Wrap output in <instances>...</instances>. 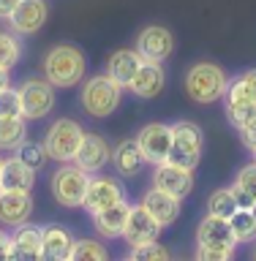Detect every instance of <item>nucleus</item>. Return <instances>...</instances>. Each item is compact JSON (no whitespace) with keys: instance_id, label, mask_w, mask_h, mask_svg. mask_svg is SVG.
Returning <instances> with one entry per match:
<instances>
[{"instance_id":"1","label":"nucleus","mask_w":256,"mask_h":261,"mask_svg":"<svg viewBox=\"0 0 256 261\" xmlns=\"http://www.w3.org/2000/svg\"><path fill=\"white\" fill-rule=\"evenodd\" d=\"M41 71H44V79L52 85L55 90H68L77 87L82 79H85L87 71V57L79 46L74 44H57L44 55V63H41Z\"/></svg>"},{"instance_id":"2","label":"nucleus","mask_w":256,"mask_h":261,"mask_svg":"<svg viewBox=\"0 0 256 261\" xmlns=\"http://www.w3.org/2000/svg\"><path fill=\"white\" fill-rule=\"evenodd\" d=\"M226 85H229V76L224 73V68L218 63H210V60L194 63L185 73V93L196 103L221 101L226 93Z\"/></svg>"},{"instance_id":"3","label":"nucleus","mask_w":256,"mask_h":261,"mask_svg":"<svg viewBox=\"0 0 256 261\" xmlns=\"http://www.w3.org/2000/svg\"><path fill=\"white\" fill-rule=\"evenodd\" d=\"M79 101H82V109L90 117H109L123 101V87L109 73H98V76H90L85 82Z\"/></svg>"},{"instance_id":"4","label":"nucleus","mask_w":256,"mask_h":261,"mask_svg":"<svg viewBox=\"0 0 256 261\" xmlns=\"http://www.w3.org/2000/svg\"><path fill=\"white\" fill-rule=\"evenodd\" d=\"M87 185H90V171L77 166L74 161L60 163V169H57L52 174V179H49V191H52L55 201L60 204V207H68V210L82 207Z\"/></svg>"},{"instance_id":"5","label":"nucleus","mask_w":256,"mask_h":261,"mask_svg":"<svg viewBox=\"0 0 256 261\" xmlns=\"http://www.w3.org/2000/svg\"><path fill=\"white\" fill-rule=\"evenodd\" d=\"M202 150H204V134L202 128L191 120H177L172 125V150H169V163L183 169H196L202 161Z\"/></svg>"},{"instance_id":"6","label":"nucleus","mask_w":256,"mask_h":261,"mask_svg":"<svg viewBox=\"0 0 256 261\" xmlns=\"http://www.w3.org/2000/svg\"><path fill=\"white\" fill-rule=\"evenodd\" d=\"M82 139H85V128L71 117H60L46 128L44 147H46V152H49L52 161L68 163V161L77 158V150H79Z\"/></svg>"},{"instance_id":"7","label":"nucleus","mask_w":256,"mask_h":261,"mask_svg":"<svg viewBox=\"0 0 256 261\" xmlns=\"http://www.w3.org/2000/svg\"><path fill=\"white\" fill-rule=\"evenodd\" d=\"M22 98V117L25 120H41L55 109V87L41 76H30L19 85Z\"/></svg>"},{"instance_id":"8","label":"nucleus","mask_w":256,"mask_h":261,"mask_svg":"<svg viewBox=\"0 0 256 261\" xmlns=\"http://www.w3.org/2000/svg\"><path fill=\"white\" fill-rule=\"evenodd\" d=\"M134 49L147 63H167L175 52V36L164 24H147L136 33Z\"/></svg>"},{"instance_id":"9","label":"nucleus","mask_w":256,"mask_h":261,"mask_svg":"<svg viewBox=\"0 0 256 261\" xmlns=\"http://www.w3.org/2000/svg\"><path fill=\"white\" fill-rule=\"evenodd\" d=\"M224 112L235 128H240L256 117V98L248 90V85L243 82V76L229 79L226 93H224Z\"/></svg>"},{"instance_id":"10","label":"nucleus","mask_w":256,"mask_h":261,"mask_svg":"<svg viewBox=\"0 0 256 261\" xmlns=\"http://www.w3.org/2000/svg\"><path fill=\"white\" fill-rule=\"evenodd\" d=\"M136 144L147 163H153V166L155 163H164L172 150V125H167V122H147L139 130Z\"/></svg>"},{"instance_id":"11","label":"nucleus","mask_w":256,"mask_h":261,"mask_svg":"<svg viewBox=\"0 0 256 261\" xmlns=\"http://www.w3.org/2000/svg\"><path fill=\"white\" fill-rule=\"evenodd\" d=\"M126 199V188L118 177H106V174H98V177H90V185H87V193H85V207L90 215L98 210H106L112 204H118Z\"/></svg>"},{"instance_id":"12","label":"nucleus","mask_w":256,"mask_h":261,"mask_svg":"<svg viewBox=\"0 0 256 261\" xmlns=\"http://www.w3.org/2000/svg\"><path fill=\"white\" fill-rule=\"evenodd\" d=\"M153 188L167 191V193L175 196V199L183 201L185 196L194 191V171H191V169H183V166H175V163H169V161L155 163Z\"/></svg>"},{"instance_id":"13","label":"nucleus","mask_w":256,"mask_h":261,"mask_svg":"<svg viewBox=\"0 0 256 261\" xmlns=\"http://www.w3.org/2000/svg\"><path fill=\"white\" fill-rule=\"evenodd\" d=\"M11 258H19V261L44 258V228L33 226L30 220L16 226L11 234Z\"/></svg>"},{"instance_id":"14","label":"nucleus","mask_w":256,"mask_h":261,"mask_svg":"<svg viewBox=\"0 0 256 261\" xmlns=\"http://www.w3.org/2000/svg\"><path fill=\"white\" fill-rule=\"evenodd\" d=\"M46 16H49L46 0H19V6L14 8L8 24H11V30L16 36H33V33H38L44 28Z\"/></svg>"},{"instance_id":"15","label":"nucleus","mask_w":256,"mask_h":261,"mask_svg":"<svg viewBox=\"0 0 256 261\" xmlns=\"http://www.w3.org/2000/svg\"><path fill=\"white\" fill-rule=\"evenodd\" d=\"M161 228L164 226L158 220H155L142 204H136V207H131V212H128V223H126V231H123V240H126L131 248H134V245H145V242H155L161 234Z\"/></svg>"},{"instance_id":"16","label":"nucleus","mask_w":256,"mask_h":261,"mask_svg":"<svg viewBox=\"0 0 256 261\" xmlns=\"http://www.w3.org/2000/svg\"><path fill=\"white\" fill-rule=\"evenodd\" d=\"M33 196L30 191H0V223L3 226H22L33 218Z\"/></svg>"},{"instance_id":"17","label":"nucleus","mask_w":256,"mask_h":261,"mask_svg":"<svg viewBox=\"0 0 256 261\" xmlns=\"http://www.w3.org/2000/svg\"><path fill=\"white\" fill-rule=\"evenodd\" d=\"M109 161H112V147H109V142H106L104 136H98V134H85V139H82V144H79V150H77V158H74V163H77V166H82L85 171H90V174H96V171H101Z\"/></svg>"},{"instance_id":"18","label":"nucleus","mask_w":256,"mask_h":261,"mask_svg":"<svg viewBox=\"0 0 256 261\" xmlns=\"http://www.w3.org/2000/svg\"><path fill=\"white\" fill-rule=\"evenodd\" d=\"M128 212H131V204L126 199L106 207V210L93 212V226H96L98 237H104V240H123V231H126V223H128Z\"/></svg>"},{"instance_id":"19","label":"nucleus","mask_w":256,"mask_h":261,"mask_svg":"<svg viewBox=\"0 0 256 261\" xmlns=\"http://www.w3.org/2000/svg\"><path fill=\"white\" fill-rule=\"evenodd\" d=\"M142 207L150 212V215L158 220V223L167 228L180 218V199H175L167 191H158V188H147L142 196Z\"/></svg>"},{"instance_id":"20","label":"nucleus","mask_w":256,"mask_h":261,"mask_svg":"<svg viewBox=\"0 0 256 261\" xmlns=\"http://www.w3.org/2000/svg\"><path fill=\"white\" fill-rule=\"evenodd\" d=\"M112 166L120 177H139L142 169L147 166L142 150H139L136 139H123V142L112 150Z\"/></svg>"},{"instance_id":"21","label":"nucleus","mask_w":256,"mask_h":261,"mask_svg":"<svg viewBox=\"0 0 256 261\" xmlns=\"http://www.w3.org/2000/svg\"><path fill=\"white\" fill-rule=\"evenodd\" d=\"M164 85H167V73H164L161 63H142V68L136 71V76L131 79V85L126 90H131L136 98H155L164 90Z\"/></svg>"},{"instance_id":"22","label":"nucleus","mask_w":256,"mask_h":261,"mask_svg":"<svg viewBox=\"0 0 256 261\" xmlns=\"http://www.w3.org/2000/svg\"><path fill=\"white\" fill-rule=\"evenodd\" d=\"M142 63L145 60L136 49H118V52H112L109 60H106V73L126 90L131 85V79L136 76V71L142 68Z\"/></svg>"},{"instance_id":"23","label":"nucleus","mask_w":256,"mask_h":261,"mask_svg":"<svg viewBox=\"0 0 256 261\" xmlns=\"http://www.w3.org/2000/svg\"><path fill=\"white\" fill-rule=\"evenodd\" d=\"M36 182V171H33L25 161L14 158H3L0 166V188L3 191H30Z\"/></svg>"},{"instance_id":"24","label":"nucleus","mask_w":256,"mask_h":261,"mask_svg":"<svg viewBox=\"0 0 256 261\" xmlns=\"http://www.w3.org/2000/svg\"><path fill=\"white\" fill-rule=\"evenodd\" d=\"M74 248V234L60 223H49L44 226V258L52 261H65L71 258Z\"/></svg>"},{"instance_id":"25","label":"nucleus","mask_w":256,"mask_h":261,"mask_svg":"<svg viewBox=\"0 0 256 261\" xmlns=\"http://www.w3.org/2000/svg\"><path fill=\"white\" fill-rule=\"evenodd\" d=\"M196 245H237L226 218L207 215L196 228Z\"/></svg>"},{"instance_id":"26","label":"nucleus","mask_w":256,"mask_h":261,"mask_svg":"<svg viewBox=\"0 0 256 261\" xmlns=\"http://www.w3.org/2000/svg\"><path fill=\"white\" fill-rule=\"evenodd\" d=\"M28 139V122L22 114L16 117H0V150L14 152Z\"/></svg>"},{"instance_id":"27","label":"nucleus","mask_w":256,"mask_h":261,"mask_svg":"<svg viewBox=\"0 0 256 261\" xmlns=\"http://www.w3.org/2000/svg\"><path fill=\"white\" fill-rule=\"evenodd\" d=\"M232 191H235L240 207H253L256 204V161L237 171V177L232 182Z\"/></svg>"},{"instance_id":"28","label":"nucleus","mask_w":256,"mask_h":261,"mask_svg":"<svg viewBox=\"0 0 256 261\" xmlns=\"http://www.w3.org/2000/svg\"><path fill=\"white\" fill-rule=\"evenodd\" d=\"M237 196L232 188H218V191H213L210 193V199H207V215H216V218H232L235 212H237Z\"/></svg>"},{"instance_id":"29","label":"nucleus","mask_w":256,"mask_h":261,"mask_svg":"<svg viewBox=\"0 0 256 261\" xmlns=\"http://www.w3.org/2000/svg\"><path fill=\"white\" fill-rule=\"evenodd\" d=\"M229 226H232V234L237 242H253L256 240V218L251 207H237V212L229 218Z\"/></svg>"},{"instance_id":"30","label":"nucleus","mask_w":256,"mask_h":261,"mask_svg":"<svg viewBox=\"0 0 256 261\" xmlns=\"http://www.w3.org/2000/svg\"><path fill=\"white\" fill-rule=\"evenodd\" d=\"M22 57V44L14 30H0V68L11 71Z\"/></svg>"},{"instance_id":"31","label":"nucleus","mask_w":256,"mask_h":261,"mask_svg":"<svg viewBox=\"0 0 256 261\" xmlns=\"http://www.w3.org/2000/svg\"><path fill=\"white\" fill-rule=\"evenodd\" d=\"M14 152H16V158L25 161L33 171L44 169V166H46V161H49V152H46L44 142H30V139H25V142L16 147Z\"/></svg>"},{"instance_id":"32","label":"nucleus","mask_w":256,"mask_h":261,"mask_svg":"<svg viewBox=\"0 0 256 261\" xmlns=\"http://www.w3.org/2000/svg\"><path fill=\"white\" fill-rule=\"evenodd\" d=\"M109 250L98 240H74L71 248V261H106Z\"/></svg>"},{"instance_id":"33","label":"nucleus","mask_w":256,"mask_h":261,"mask_svg":"<svg viewBox=\"0 0 256 261\" xmlns=\"http://www.w3.org/2000/svg\"><path fill=\"white\" fill-rule=\"evenodd\" d=\"M134 261H167L172 258V250L164 248V245L155 240V242H145V245H134L128 253Z\"/></svg>"},{"instance_id":"34","label":"nucleus","mask_w":256,"mask_h":261,"mask_svg":"<svg viewBox=\"0 0 256 261\" xmlns=\"http://www.w3.org/2000/svg\"><path fill=\"white\" fill-rule=\"evenodd\" d=\"M237 245H196V258L199 261H229L235 256Z\"/></svg>"},{"instance_id":"35","label":"nucleus","mask_w":256,"mask_h":261,"mask_svg":"<svg viewBox=\"0 0 256 261\" xmlns=\"http://www.w3.org/2000/svg\"><path fill=\"white\" fill-rule=\"evenodd\" d=\"M16 114H22V98L19 90L8 85L0 90V117H16Z\"/></svg>"},{"instance_id":"36","label":"nucleus","mask_w":256,"mask_h":261,"mask_svg":"<svg viewBox=\"0 0 256 261\" xmlns=\"http://www.w3.org/2000/svg\"><path fill=\"white\" fill-rule=\"evenodd\" d=\"M237 130H240V142H243V144L253 152V150H256V117H253V120H248L245 125H240Z\"/></svg>"},{"instance_id":"37","label":"nucleus","mask_w":256,"mask_h":261,"mask_svg":"<svg viewBox=\"0 0 256 261\" xmlns=\"http://www.w3.org/2000/svg\"><path fill=\"white\" fill-rule=\"evenodd\" d=\"M3 258H11V234L0 228V261Z\"/></svg>"},{"instance_id":"38","label":"nucleus","mask_w":256,"mask_h":261,"mask_svg":"<svg viewBox=\"0 0 256 261\" xmlns=\"http://www.w3.org/2000/svg\"><path fill=\"white\" fill-rule=\"evenodd\" d=\"M19 6V0H0V19H11V14H14V8Z\"/></svg>"},{"instance_id":"39","label":"nucleus","mask_w":256,"mask_h":261,"mask_svg":"<svg viewBox=\"0 0 256 261\" xmlns=\"http://www.w3.org/2000/svg\"><path fill=\"white\" fill-rule=\"evenodd\" d=\"M240 76H243V82L248 85V90H251L253 98H256V68H248L245 73H240Z\"/></svg>"},{"instance_id":"40","label":"nucleus","mask_w":256,"mask_h":261,"mask_svg":"<svg viewBox=\"0 0 256 261\" xmlns=\"http://www.w3.org/2000/svg\"><path fill=\"white\" fill-rule=\"evenodd\" d=\"M8 85H11V79H8V71H6V68H0V90L8 87Z\"/></svg>"},{"instance_id":"41","label":"nucleus","mask_w":256,"mask_h":261,"mask_svg":"<svg viewBox=\"0 0 256 261\" xmlns=\"http://www.w3.org/2000/svg\"><path fill=\"white\" fill-rule=\"evenodd\" d=\"M251 212H253V218H256V204H253V207H251Z\"/></svg>"},{"instance_id":"42","label":"nucleus","mask_w":256,"mask_h":261,"mask_svg":"<svg viewBox=\"0 0 256 261\" xmlns=\"http://www.w3.org/2000/svg\"><path fill=\"white\" fill-rule=\"evenodd\" d=\"M0 166H3V158H0ZM0 191H3V188H0Z\"/></svg>"},{"instance_id":"43","label":"nucleus","mask_w":256,"mask_h":261,"mask_svg":"<svg viewBox=\"0 0 256 261\" xmlns=\"http://www.w3.org/2000/svg\"><path fill=\"white\" fill-rule=\"evenodd\" d=\"M253 161H256V150H253Z\"/></svg>"},{"instance_id":"44","label":"nucleus","mask_w":256,"mask_h":261,"mask_svg":"<svg viewBox=\"0 0 256 261\" xmlns=\"http://www.w3.org/2000/svg\"><path fill=\"white\" fill-rule=\"evenodd\" d=\"M253 258H256V250H253Z\"/></svg>"}]
</instances>
